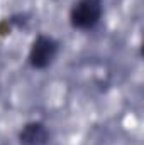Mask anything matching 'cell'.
<instances>
[{
    "label": "cell",
    "mask_w": 144,
    "mask_h": 145,
    "mask_svg": "<svg viewBox=\"0 0 144 145\" xmlns=\"http://www.w3.org/2000/svg\"><path fill=\"white\" fill-rule=\"evenodd\" d=\"M104 17V0H75L70 8V25L75 31H93Z\"/></svg>",
    "instance_id": "6da1fadb"
},
{
    "label": "cell",
    "mask_w": 144,
    "mask_h": 145,
    "mask_svg": "<svg viewBox=\"0 0 144 145\" xmlns=\"http://www.w3.org/2000/svg\"><path fill=\"white\" fill-rule=\"evenodd\" d=\"M59 49L61 44L56 37L49 34H37L29 46L27 64L36 71H44L56 61Z\"/></svg>",
    "instance_id": "7a4b0ae2"
},
{
    "label": "cell",
    "mask_w": 144,
    "mask_h": 145,
    "mask_svg": "<svg viewBox=\"0 0 144 145\" xmlns=\"http://www.w3.org/2000/svg\"><path fill=\"white\" fill-rule=\"evenodd\" d=\"M51 130L42 120H31L24 123L17 133L19 145H49Z\"/></svg>",
    "instance_id": "3957f363"
}]
</instances>
